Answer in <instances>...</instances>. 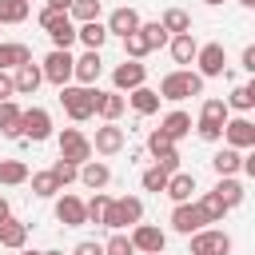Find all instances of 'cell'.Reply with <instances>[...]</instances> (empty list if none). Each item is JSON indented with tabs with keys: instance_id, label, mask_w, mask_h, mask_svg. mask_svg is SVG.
<instances>
[{
	"instance_id": "f546056e",
	"label": "cell",
	"mask_w": 255,
	"mask_h": 255,
	"mask_svg": "<svg viewBox=\"0 0 255 255\" xmlns=\"http://www.w3.org/2000/svg\"><path fill=\"white\" fill-rule=\"evenodd\" d=\"M211 167H215V175H235V171L243 167V151L223 147V151H215V155H211Z\"/></svg>"
},
{
	"instance_id": "74e56055",
	"label": "cell",
	"mask_w": 255,
	"mask_h": 255,
	"mask_svg": "<svg viewBox=\"0 0 255 255\" xmlns=\"http://www.w3.org/2000/svg\"><path fill=\"white\" fill-rule=\"evenodd\" d=\"M167 179H171V171H163V167L155 163V167H147V171H143V179H139V183H143V191H155V195H159V191L167 187Z\"/></svg>"
},
{
	"instance_id": "c3c4849f",
	"label": "cell",
	"mask_w": 255,
	"mask_h": 255,
	"mask_svg": "<svg viewBox=\"0 0 255 255\" xmlns=\"http://www.w3.org/2000/svg\"><path fill=\"white\" fill-rule=\"evenodd\" d=\"M12 92H16V88H12V76H8V72H0V104H4Z\"/></svg>"
},
{
	"instance_id": "4fadbf2b",
	"label": "cell",
	"mask_w": 255,
	"mask_h": 255,
	"mask_svg": "<svg viewBox=\"0 0 255 255\" xmlns=\"http://www.w3.org/2000/svg\"><path fill=\"white\" fill-rule=\"evenodd\" d=\"M231 251V235L227 231H195L191 235V255H227Z\"/></svg>"
},
{
	"instance_id": "1f68e13d",
	"label": "cell",
	"mask_w": 255,
	"mask_h": 255,
	"mask_svg": "<svg viewBox=\"0 0 255 255\" xmlns=\"http://www.w3.org/2000/svg\"><path fill=\"white\" fill-rule=\"evenodd\" d=\"M159 28H163L167 36H183V32H191V16H187L183 8H167L163 20H159Z\"/></svg>"
},
{
	"instance_id": "6da1fadb",
	"label": "cell",
	"mask_w": 255,
	"mask_h": 255,
	"mask_svg": "<svg viewBox=\"0 0 255 255\" xmlns=\"http://www.w3.org/2000/svg\"><path fill=\"white\" fill-rule=\"evenodd\" d=\"M203 92V80L195 76V72H187V68H179V72H167L163 80H159V100H171V104H179V100H187V96H199Z\"/></svg>"
},
{
	"instance_id": "4dcf8cb0",
	"label": "cell",
	"mask_w": 255,
	"mask_h": 255,
	"mask_svg": "<svg viewBox=\"0 0 255 255\" xmlns=\"http://www.w3.org/2000/svg\"><path fill=\"white\" fill-rule=\"evenodd\" d=\"M28 60H32V48H28V44H0V72L20 68V64H28Z\"/></svg>"
},
{
	"instance_id": "52a82bcc",
	"label": "cell",
	"mask_w": 255,
	"mask_h": 255,
	"mask_svg": "<svg viewBox=\"0 0 255 255\" xmlns=\"http://www.w3.org/2000/svg\"><path fill=\"white\" fill-rule=\"evenodd\" d=\"M72 52H48L44 56V64H40V76L48 80V84H56V88H68V80H72Z\"/></svg>"
},
{
	"instance_id": "5b68a950",
	"label": "cell",
	"mask_w": 255,
	"mask_h": 255,
	"mask_svg": "<svg viewBox=\"0 0 255 255\" xmlns=\"http://www.w3.org/2000/svg\"><path fill=\"white\" fill-rule=\"evenodd\" d=\"M227 104L223 100H207L203 104V112H199V124H195V131H199V139H207V143H215V139H223V124H227Z\"/></svg>"
},
{
	"instance_id": "3957f363",
	"label": "cell",
	"mask_w": 255,
	"mask_h": 255,
	"mask_svg": "<svg viewBox=\"0 0 255 255\" xmlns=\"http://www.w3.org/2000/svg\"><path fill=\"white\" fill-rule=\"evenodd\" d=\"M60 104H64V112L76 120V124H84V120H92L96 116V88H60Z\"/></svg>"
},
{
	"instance_id": "f907efd6",
	"label": "cell",
	"mask_w": 255,
	"mask_h": 255,
	"mask_svg": "<svg viewBox=\"0 0 255 255\" xmlns=\"http://www.w3.org/2000/svg\"><path fill=\"white\" fill-rule=\"evenodd\" d=\"M8 215H12V207H8V199L0 195V219H8Z\"/></svg>"
},
{
	"instance_id": "7c38bea8",
	"label": "cell",
	"mask_w": 255,
	"mask_h": 255,
	"mask_svg": "<svg viewBox=\"0 0 255 255\" xmlns=\"http://www.w3.org/2000/svg\"><path fill=\"white\" fill-rule=\"evenodd\" d=\"M223 139H227V147L247 151V147H255V124L247 116H235V120L223 124Z\"/></svg>"
},
{
	"instance_id": "5bb4252c",
	"label": "cell",
	"mask_w": 255,
	"mask_h": 255,
	"mask_svg": "<svg viewBox=\"0 0 255 255\" xmlns=\"http://www.w3.org/2000/svg\"><path fill=\"white\" fill-rule=\"evenodd\" d=\"M143 80H147V68H143L139 60H124V64H116V72H112L116 92H135V88H143Z\"/></svg>"
},
{
	"instance_id": "9a60e30c",
	"label": "cell",
	"mask_w": 255,
	"mask_h": 255,
	"mask_svg": "<svg viewBox=\"0 0 255 255\" xmlns=\"http://www.w3.org/2000/svg\"><path fill=\"white\" fill-rule=\"evenodd\" d=\"M147 151L155 155V163H159L163 171H179V151H175V143H171V139H167L159 128L147 135Z\"/></svg>"
},
{
	"instance_id": "ee69618b",
	"label": "cell",
	"mask_w": 255,
	"mask_h": 255,
	"mask_svg": "<svg viewBox=\"0 0 255 255\" xmlns=\"http://www.w3.org/2000/svg\"><path fill=\"white\" fill-rule=\"evenodd\" d=\"M48 171L56 175V183H60V187H64V183H72V179H80V167H76V163H68V159H56Z\"/></svg>"
},
{
	"instance_id": "b9f144b4",
	"label": "cell",
	"mask_w": 255,
	"mask_h": 255,
	"mask_svg": "<svg viewBox=\"0 0 255 255\" xmlns=\"http://www.w3.org/2000/svg\"><path fill=\"white\" fill-rule=\"evenodd\" d=\"M124 52H128V60H143L151 48H147V40H143V32L135 28L131 36H124Z\"/></svg>"
},
{
	"instance_id": "ab89813d",
	"label": "cell",
	"mask_w": 255,
	"mask_h": 255,
	"mask_svg": "<svg viewBox=\"0 0 255 255\" xmlns=\"http://www.w3.org/2000/svg\"><path fill=\"white\" fill-rule=\"evenodd\" d=\"M199 207H203V215H207V223H223V215H227V207H223V199H219L215 191H207V195L199 199Z\"/></svg>"
},
{
	"instance_id": "83f0119b",
	"label": "cell",
	"mask_w": 255,
	"mask_h": 255,
	"mask_svg": "<svg viewBox=\"0 0 255 255\" xmlns=\"http://www.w3.org/2000/svg\"><path fill=\"white\" fill-rule=\"evenodd\" d=\"M76 40H80L88 52H100V48H104V40H108V28H104L100 20H92V24H80V28H76Z\"/></svg>"
},
{
	"instance_id": "8fae6325",
	"label": "cell",
	"mask_w": 255,
	"mask_h": 255,
	"mask_svg": "<svg viewBox=\"0 0 255 255\" xmlns=\"http://www.w3.org/2000/svg\"><path fill=\"white\" fill-rule=\"evenodd\" d=\"M128 239H131V247L143 251V255H163V247H167V235H163L155 223H135V231H131Z\"/></svg>"
},
{
	"instance_id": "f35d334b",
	"label": "cell",
	"mask_w": 255,
	"mask_h": 255,
	"mask_svg": "<svg viewBox=\"0 0 255 255\" xmlns=\"http://www.w3.org/2000/svg\"><path fill=\"white\" fill-rule=\"evenodd\" d=\"M56 191H60V183H56L52 171H36V175H32V195L48 199V195H56Z\"/></svg>"
},
{
	"instance_id": "7402d4cb",
	"label": "cell",
	"mask_w": 255,
	"mask_h": 255,
	"mask_svg": "<svg viewBox=\"0 0 255 255\" xmlns=\"http://www.w3.org/2000/svg\"><path fill=\"white\" fill-rule=\"evenodd\" d=\"M40 84H44V76H40V64H32V60H28V64H20V68H16V76H12V88H16L20 96H36V88H40Z\"/></svg>"
},
{
	"instance_id": "681fc988",
	"label": "cell",
	"mask_w": 255,
	"mask_h": 255,
	"mask_svg": "<svg viewBox=\"0 0 255 255\" xmlns=\"http://www.w3.org/2000/svg\"><path fill=\"white\" fill-rule=\"evenodd\" d=\"M48 8H56V12H68V8H72V0H48Z\"/></svg>"
},
{
	"instance_id": "f1b7e54d",
	"label": "cell",
	"mask_w": 255,
	"mask_h": 255,
	"mask_svg": "<svg viewBox=\"0 0 255 255\" xmlns=\"http://www.w3.org/2000/svg\"><path fill=\"white\" fill-rule=\"evenodd\" d=\"M167 48H171V60H175V64H191V60H195V52H199V44H195V36H191V32L171 36V40H167Z\"/></svg>"
},
{
	"instance_id": "484cf974",
	"label": "cell",
	"mask_w": 255,
	"mask_h": 255,
	"mask_svg": "<svg viewBox=\"0 0 255 255\" xmlns=\"http://www.w3.org/2000/svg\"><path fill=\"white\" fill-rule=\"evenodd\" d=\"M215 195H219V199H223V207L231 211V207H239V203H243V195H247V191H243V183H239L235 175H219Z\"/></svg>"
},
{
	"instance_id": "8992f818",
	"label": "cell",
	"mask_w": 255,
	"mask_h": 255,
	"mask_svg": "<svg viewBox=\"0 0 255 255\" xmlns=\"http://www.w3.org/2000/svg\"><path fill=\"white\" fill-rule=\"evenodd\" d=\"M60 159H68V163H88L92 159V139L84 135V131H76V128H64L60 131Z\"/></svg>"
},
{
	"instance_id": "f5cc1de1",
	"label": "cell",
	"mask_w": 255,
	"mask_h": 255,
	"mask_svg": "<svg viewBox=\"0 0 255 255\" xmlns=\"http://www.w3.org/2000/svg\"><path fill=\"white\" fill-rule=\"evenodd\" d=\"M24 255H44V251H24Z\"/></svg>"
},
{
	"instance_id": "7dc6e473",
	"label": "cell",
	"mask_w": 255,
	"mask_h": 255,
	"mask_svg": "<svg viewBox=\"0 0 255 255\" xmlns=\"http://www.w3.org/2000/svg\"><path fill=\"white\" fill-rule=\"evenodd\" d=\"M239 64H243L247 72H255V44H247V48H243V56H239Z\"/></svg>"
},
{
	"instance_id": "2e32d148",
	"label": "cell",
	"mask_w": 255,
	"mask_h": 255,
	"mask_svg": "<svg viewBox=\"0 0 255 255\" xmlns=\"http://www.w3.org/2000/svg\"><path fill=\"white\" fill-rule=\"evenodd\" d=\"M100 72H104L100 52H84V56L72 60V80H80V88H92V84L100 80Z\"/></svg>"
},
{
	"instance_id": "4316f807",
	"label": "cell",
	"mask_w": 255,
	"mask_h": 255,
	"mask_svg": "<svg viewBox=\"0 0 255 255\" xmlns=\"http://www.w3.org/2000/svg\"><path fill=\"white\" fill-rule=\"evenodd\" d=\"M20 116H24V108L12 104V100H4V104H0V135L20 139Z\"/></svg>"
},
{
	"instance_id": "db71d44e",
	"label": "cell",
	"mask_w": 255,
	"mask_h": 255,
	"mask_svg": "<svg viewBox=\"0 0 255 255\" xmlns=\"http://www.w3.org/2000/svg\"><path fill=\"white\" fill-rule=\"evenodd\" d=\"M44 255H64V251H44Z\"/></svg>"
},
{
	"instance_id": "d590c367",
	"label": "cell",
	"mask_w": 255,
	"mask_h": 255,
	"mask_svg": "<svg viewBox=\"0 0 255 255\" xmlns=\"http://www.w3.org/2000/svg\"><path fill=\"white\" fill-rule=\"evenodd\" d=\"M223 104H227V108H235V112H251V108H255V84H239Z\"/></svg>"
},
{
	"instance_id": "816d5d0a",
	"label": "cell",
	"mask_w": 255,
	"mask_h": 255,
	"mask_svg": "<svg viewBox=\"0 0 255 255\" xmlns=\"http://www.w3.org/2000/svg\"><path fill=\"white\" fill-rule=\"evenodd\" d=\"M239 4H243V8H251V4H255V0H239Z\"/></svg>"
},
{
	"instance_id": "44dd1931",
	"label": "cell",
	"mask_w": 255,
	"mask_h": 255,
	"mask_svg": "<svg viewBox=\"0 0 255 255\" xmlns=\"http://www.w3.org/2000/svg\"><path fill=\"white\" fill-rule=\"evenodd\" d=\"M56 219H60L64 227H84V223H88V215H84V199H76V195H60V199H56Z\"/></svg>"
},
{
	"instance_id": "7a4b0ae2",
	"label": "cell",
	"mask_w": 255,
	"mask_h": 255,
	"mask_svg": "<svg viewBox=\"0 0 255 255\" xmlns=\"http://www.w3.org/2000/svg\"><path fill=\"white\" fill-rule=\"evenodd\" d=\"M40 28L52 36V48H56V52H68V48L76 44V24L68 20V12L44 8V12H40Z\"/></svg>"
},
{
	"instance_id": "8d00e7d4",
	"label": "cell",
	"mask_w": 255,
	"mask_h": 255,
	"mask_svg": "<svg viewBox=\"0 0 255 255\" xmlns=\"http://www.w3.org/2000/svg\"><path fill=\"white\" fill-rule=\"evenodd\" d=\"M28 20V0H0V24H24Z\"/></svg>"
},
{
	"instance_id": "ac0fdd59",
	"label": "cell",
	"mask_w": 255,
	"mask_h": 255,
	"mask_svg": "<svg viewBox=\"0 0 255 255\" xmlns=\"http://www.w3.org/2000/svg\"><path fill=\"white\" fill-rule=\"evenodd\" d=\"M124 143H128L124 128L104 124V128H96V143H92V151H100V155H116V151H124Z\"/></svg>"
},
{
	"instance_id": "f6af8a7d",
	"label": "cell",
	"mask_w": 255,
	"mask_h": 255,
	"mask_svg": "<svg viewBox=\"0 0 255 255\" xmlns=\"http://www.w3.org/2000/svg\"><path fill=\"white\" fill-rule=\"evenodd\" d=\"M104 255H135V247H131V239H128V235H120V231H116V235L104 243Z\"/></svg>"
},
{
	"instance_id": "bcb514c9",
	"label": "cell",
	"mask_w": 255,
	"mask_h": 255,
	"mask_svg": "<svg viewBox=\"0 0 255 255\" xmlns=\"http://www.w3.org/2000/svg\"><path fill=\"white\" fill-rule=\"evenodd\" d=\"M72 255H104V243H96V239H80V243L72 247Z\"/></svg>"
},
{
	"instance_id": "e0dca14e",
	"label": "cell",
	"mask_w": 255,
	"mask_h": 255,
	"mask_svg": "<svg viewBox=\"0 0 255 255\" xmlns=\"http://www.w3.org/2000/svg\"><path fill=\"white\" fill-rule=\"evenodd\" d=\"M139 24H143V20H139V12L124 4V8H116V12L108 16V24H104V28H108V36H120V40H124V36H131Z\"/></svg>"
},
{
	"instance_id": "7bdbcfd3",
	"label": "cell",
	"mask_w": 255,
	"mask_h": 255,
	"mask_svg": "<svg viewBox=\"0 0 255 255\" xmlns=\"http://www.w3.org/2000/svg\"><path fill=\"white\" fill-rule=\"evenodd\" d=\"M139 32H143V40H147V48H151V52H155V48H163V44L171 40V36L159 28V20H151V24H139Z\"/></svg>"
},
{
	"instance_id": "60d3db41",
	"label": "cell",
	"mask_w": 255,
	"mask_h": 255,
	"mask_svg": "<svg viewBox=\"0 0 255 255\" xmlns=\"http://www.w3.org/2000/svg\"><path fill=\"white\" fill-rule=\"evenodd\" d=\"M108 203H112V199H108L104 191H96V195L84 203V215H88V223H104V215H108Z\"/></svg>"
},
{
	"instance_id": "cb8c5ba5",
	"label": "cell",
	"mask_w": 255,
	"mask_h": 255,
	"mask_svg": "<svg viewBox=\"0 0 255 255\" xmlns=\"http://www.w3.org/2000/svg\"><path fill=\"white\" fill-rule=\"evenodd\" d=\"M191 191H195V175H191V171H171L163 195H171L175 203H191Z\"/></svg>"
},
{
	"instance_id": "603a6c76",
	"label": "cell",
	"mask_w": 255,
	"mask_h": 255,
	"mask_svg": "<svg viewBox=\"0 0 255 255\" xmlns=\"http://www.w3.org/2000/svg\"><path fill=\"white\" fill-rule=\"evenodd\" d=\"M191 128H195V124H191V116H187V112H167V116L159 120V131H163L171 143H179Z\"/></svg>"
},
{
	"instance_id": "ffe728a7",
	"label": "cell",
	"mask_w": 255,
	"mask_h": 255,
	"mask_svg": "<svg viewBox=\"0 0 255 255\" xmlns=\"http://www.w3.org/2000/svg\"><path fill=\"white\" fill-rule=\"evenodd\" d=\"M80 183L92 187V191H104L112 183V167L104 159H88V163H80Z\"/></svg>"
},
{
	"instance_id": "d6986e66",
	"label": "cell",
	"mask_w": 255,
	"mask_h": 255,
	"mask_svg": "<svg viewBox=\"0 0 255 255\" xmlns=\"http://www.w3.org/2000/svg\"><path fill=\"white\" fill-rule=\"evenodd\" d=\"M124 108H128V100H124L120 92H100V88H96V116H100L104 124H116V120L124 116Z\"/></svg>"
},
{
	"instance_id": "d6a6232c",
	"label": "cell",
	"mask_w": 255,
	"mask_h": 255,
	"mask_svg": "<svg viewBox=\"0 0 255 255\" xmlns=\"http://www.w3.org/2000/svg\"><path fill=\"white\" fill-rule=\"evenodd\" d=\"M128 104H131L139 116H151V112H159V96H155L147 84H143V88H135V92L128 96Z\"/></svg>"
},
{
	"instance_id": "d4e9b609",
	"label": "cell",
	"mask_w": 255,
	"mask_h": 255,
	"mask_svg": "<svg viewBox=\"0 0 255 255\" xmlns=\"http://www.w3.org/2000/svg\"><path fill=\"white\" fill-rule=\"evenodd\" d=\"M28 243V223H20V219H0V247H12V251H20Z\"/></svg>"
},
{
	"instance_id": "e575fe53",
	"label": "cell",
	"mask_w": 255,
	"mask_h": 255,
	"mask_svg": "<svg viewBox=\"0 0 255 255\" xmlns=\"http://www.w3.org/2000/svg\"><path fill=\"white\" fill-rule=\"evenodd\" d=\"M68 20H76V24H92V20H100V0H72Z\"/></svg>"
},
{
	"instance_id": "ba28073f",
	"label": "cell",
	"mask_w": 255,
	"mask_h": 255,
	"mask_svg": "<svg viewBox=\"0 0 255 255\" xmlns=\"http://www.w3.org/2000/svg\"><path fill=\"white\" fill-rule=\"evenodd\" d=\"M52 135V116L44 108H28L20 116V139H32V143H44Z\"/></svg>"
},
{
	"instance_id": "9c48e42d",
	"label": "cell",
	"mask_w": 255,
	"mask_h": 255,
	"mask_svg": "<svg viewBox=\"0 0 255 255\" xmlns=\"http://www.w3.org/2000/svg\"><path fill=\"white\" fill-rule=\"evenodd\" d=\"M195 64H199V80H211V76H223V68H227V52H223V44H199V52H195Z\"/></svg>"
},
{
	"instance_id": "836d02e7",
	"label": "cell",
	"mask_w": 255,
	"mask_h": 255,
	"mask_svg": "<svg viewBox=\"0 0 255 255\" xmlns=\"http://www.w3.org/2000/svg\"><path fill=\"white\" fill-rule=\"evenodd\" d=\"M28 179V163L24 159H0V183L4 187H16Z\"/></svg>"
},
{
	"instance_id": "277c9868",
	"label": "cell",
	"mask_w": 255,
	"mask_h": 255,
	"mask_svg": "<svg viewBox=\"0 0 255 255\" xmlns=\"http://www.w3.org/2000/svg\"><path fill=\"white\" fill-rule=\"evenodd\" d=\"M143 219V203L135 195H124V199H112L108 203V215H104V227L112 231H124V227H135Z\"/></svg>"
},
{
	"instance_id": "11a10c76",
	"label": "cell",
	"mask_w": 255,
	"mask_h": 255,
	"mask_svg": "<svg viewBox=\"0 0 255 255\" xmlns=\"http://www.w3.org/2000/svg\"><path fill=\"white\" fill-rule=\"evenodd\" d=\"M203 4H223V0H203Z\"/></svg>"
},
{
	"instance_id": "30bf717a",
	"label": "cell",
	"mask_w": 255,
	"mask_h": 255,
	"mask_svg": "<svg viewBox=\"0 0 255 255\" xmlns=\"http://www.w3.org/2000/svg\"><path fill=\"white\" fill-rule=\"evenodd\" d=\"M171 227H175L179 235H195V231L207 227V215H203L199 203H175V211H171Z\"/></svg>"
}]
</instances>
